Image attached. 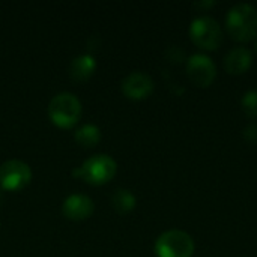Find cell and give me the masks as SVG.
<instances>
[{"instance_id": "6da1fadb", "label": "cell", "mask_w": 257, "mask_h": 257, "mask_svg": "<svg viewBox=\"0 0 257 257\" xmlns=\"http://www.w3.org/2000/svg\"><path fill=\"white\" fill-rule=\"evenodd\" d=\"M83 114V105L80 99L71 92H60L54 95L48 104L50 120L63 130H69L78 123Z\"/></svg>"}, {"instance_id": "7a4b0ae2", "label": "cell", "mask_w": 257, "mask_h": 257, "mask_svg": "<svg viewBox=\"0 0 257 257\" xmlns=\"http://www.w3.org/2000/svg\"><path fill=\"white\" fill-rule=\"evenodd\" d=\"M227 32L236 41H248L257 35V9L250 3L232 6L226 15Z\"/></svg>"}, {"instance_id": "3957f363", "label": "cell", "mask_w": 257, "mask_h": 257, "mask_svg": "<svg viewBox=\"0 0 257 257\" xmlns=\"http://www.w3.org/2000/svg\"><path fill=\"white\" fill-rule=\"evenodd\" d=\"M116 161L110 155L98 154L87 158L80 167L72 172V175L90 185H104L116 176Z\"/></svg>"}, {"instance_id": "277c9868", "label": "cell", "mask_w": 257, "mask_h": 257, "mask_svg": "<svg viewBox=\"0 0 257 257\" xmlns=\"http://www.w3.org/2000/svg\"><path fill=\"white\" fill-rule=\"evenodd\" d=\"M194 253L193 238L178 229L161 233L155 242L157 257H191Z\"/></svg>"}, {"instance_id": "5b68a950", "label": "cell", "mask_w": 257, "mask_h": 257, "mask_svg": "<svg viewBox=\"0 0 257 257\" xmlns=\"http://www.w3.org/2000/svg\"><path fill=\"white\" fill-rule=\"evenodd\" d=\"M190 36L196 45L205 50H217L223 42L221 26L209 15H202L193 20L190 24Z\"/></svg>"}, {"instance_id": "8992f818", "label": "cell", "mask_w": 257, "mask_h": 257, "mask_svg": "<svg viewBox=\"0 0 257 257\" xmlns=\"http://www.w3.org/2000/svg\"><path fill=\"white\" fill-rule=\"evenodd\" d=\"M32 181V169L20 160H9L0 166V187L5 191H21Z\"/></svg>"}, {"instance_id": "52a82bcc", "label": "cell", "mask_w": 257, "mask_h": 257, "mask_svg": "<svg viewBox=\"0 0 257 257\" xmlns=\"http://www.w3.org/2000/svg\"><path fill=\"white\" fill-rule=\"evenodd\" d=\"M187 74L196 86L206 87L215 80L217 66L209 56L193 54L187 60Z\"/></svg>"}, {"instance_id": "ba28073f", "label": "cell", "mask_w": 257, "mask_h": 257, "mask_svg": "<svg viewBox=\"0 0 257 257\" xmlns=\"http://www.w3.org/2000/svg\"><path fill=\"white\" fill-rule=\"evenodd\" d=\"M120 87L126 98L140 101V99H146L154 92L155 86L151 75L142 71H134L122 80Z\"/></svg>"}, {"instance_id": "9c48e42d", "label": "cell", "mask_w": 257, "mask_h": 257, "mask_svg": "<svg viewBox=\"0 0 257 257\" xmlns=\"http://www.w3.org/2000/svg\"><path fill=\"white\" fill-rule=\"evenodd\" d=\"M95 212V203L84 194H71L62 205V214L72 221H84Z\"/></svg>"}, {"instance_id": "30bf717a", "label": "cell", "mask_w": 257, "mask_h": 257, "mask_svg": "<svg viewBox=\"0 0 257 257\" xmlns=\"http://www.w3.org/2000/svg\"><path fill=\"white\" fill-rule=\"evenodd\" d=\"M253 62V54L245 47H235L232 48L224 57V69L229 74H242L245 72Z\"/></svg>"}, {"instance_id": "8fae6325", "label": "cell", "mask_w": 257, "mask_h": 257, "mask_svg": "<svg viewBox=\"0 0 257 257\" xmlns=\"http://www.w3.org/2000/svg\"><path fill=\"white\" fill-rule=\"evenodd\" d=\"M96 60L92 54H80L69 65V75L74 81H86L93 75Z\"/></svg>"}, {"instance_id": "7c38bea8", "label": "cell", "mask_w": 257, "mask_h": 257, "mask_svg": "<svg viewBox=\"0 0 257 257\" xmlns=\"http://www.w3.org/2000/svg\"><path fill=\"white\" fill-rule=\"evenodd\" d=\"M75 142L81 148H93L101 142V130L96 125H84L78 128L74 134Z\"/></svg>"}, {"instance_id": "4fadbf2b", "label": "cell", "mask_w": 257, "mask_h": 257, "mask_svg": "<svg viewBox=\"0 0 257 257\" xmlns=\"http://www.w3.org/2000/svg\"><path fill=\"white\" fill-rule=\"evenodd\" d=\"M111 203H113V208L116 209V212L128 214V212H131L136 208L137 199H136V196L130 190L119 188V190L114 191V194L111 197Z\"/></svg>"}, {"instance_id": "5bb4252c", "label": "cell", "mask_w": 257, "mask_h": 257, "mask_svg": "<svg viewBox=\"0 0 257 257\" xmlns=\"http://www.w3.org/2000/svg\"><path fill=\"white\" fill-rule=\"evenodd\" d=\"M242 108L247 116L257 117V89H251L242 96Z\"/></svg>"}, {"instance_id": "9a60e30c", "label": "cell", "mask_w": 257, "mask_h": 257, "mask_svg": "<svg viewBox=\"0 0 257 257\" xmlns=\"http://www.w3.org/2000/svg\"><path fill=\"white\" fill-rule=\"evenodd\" d=\"M244 137L251 143H257V125H254V123L248 125L244 130Z\"/></svg>"}, {"instance_id": "2e32d148", "label": "cell", "mask_w": 257, "mask_h": 257, "mask_svg": "<svg viewBox=\"0 0 257 257\" xmlns=\"http://www.w3.org/2000/svg\"><path fill=\"white\" fill-rule=\"evenodd\" d=\"M256 48H257V41H256Z\"/></svg>"}]
</instances>
